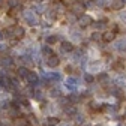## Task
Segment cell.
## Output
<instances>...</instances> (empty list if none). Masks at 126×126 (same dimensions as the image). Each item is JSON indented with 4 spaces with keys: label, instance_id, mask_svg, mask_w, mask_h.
<instances>
[{
    "label": "cell",
    "instance_id": "obj_1",
    "mask_svg": "<svg viewBox=\"0 0 126 126\" xmlns=\"http://www.w3.org/2000/svg\"><path fill=\"white\" fill-rule=\"evenodd\" d=\"M84 11H86V3L84 2H81V0H75V2L72 3V6H71V12L74 14V15H81L84 14Z\"/></svg>",
    "mask_w": 126,
    "mask_h": 126
},
{
    "label": "cell",
    "instance_id": "obj_2",
    "mask_svg": "<svg viewBox=\"0 0 126 126\" xmlns=\"http://www.w3.org/2000/svg\"><path fill=\"white\" fill-rule=\"evenodd\" d=\"M24 20L29 26H36L39 23V18H38V15L33 12V11H26L24 12Z\"/></svg>",
    "mask_w": 126,
    "mask_h": 126
},
{
    "label": "cell",
    "instance_id": "obj_3",
    "mask_svg": "<svg viewBox=\"0 0 126 126\" xmlns=\"http://www.w3.org/2000/svg\"><path fill=\"white\" fill-rule=\"evenodd\" d=\"M94 21H93V18L90 17V15H86V14H83L81 17H78V26L80 27H89L90 24H93Z\"/></svg>",
    "mask_w": 126,
    "mask_h": 126
},
{
    "label": "cell",
    "instance_id": "obj_4",
    "mask_svg": "<svg viewBox=\"0 0 126 126\" xmlns=\"http://www.w3.org/2000/svg\"><path fill=\"white\" fill-rule=\"evenodd\" d=\"M65 87H66L69 92H75L77 87H78V80H77L75 77H69L68 80L65 81Z\"/></svg>",
    "mask_w": 126,
    "mask_h": 126
},
{
    "label": "cell",
    "instance_id": "obj_5",
    "mask_svg": "<svg viewBox=\"0 0 126 126\" xmlns=\"http://www.w3.org/2000/svg\"><path fill=\"white\" fill-rule=\"evenodd\" d=\"M114 50L119 51V53L126 51V39H116V42H114Z\"/></svg>",
    "mask_w": 126,
    "mask_h": 126
},
{
    "label": "cell",
    "instance_id": "obj_6",
    "mask_svg": "<svg viewBox=\"0 0 126 126\" xmlns=\"http://www.w3.org/2000/svg\"><path fill=\"white\" fill-rule=\"evenodd\" d=\"M24 35H26L24 27H21V26H14V38L15 39H21V38H24Z\"/></svg>",
    "mask_w": 126,
    "mask_h": 126
},
{
    "label": "cell",
    "instance_id": "obj_7",
    "mask_svg": "<svg viewBox=\"0 0 126 126\" xmlns=\"http://www.w3.org/2000/svg\"><path fill=\"white\" fill-rule=\"evenodd\" d=\"M102 65H104V62L102 60H92L90 63H89V69L90 71H101L102 69Z\"/></svg>",
    "mask_w": 126,
    "mask_h": 126
},
{
    "label": "cell",
    "instance_id": "obj_8",
    "mask_svg": "<svg viewBox=\"0 0 126 126\" xmlns=\"http://www.w3.org/2000/svg\"><path fill=\"white\" fill-rule=\"evenodd\" d=\"M102 39L105 42H114L116 41V33L113 30H108V32H105V33H102Z\"/></svg>",
    "mask_w": 126,
    "mask_h": 126
},
{
    "label": "cell",
    "instance_id": "obj_9",
    "mask_svg": "<svg viewBox=\"0 0 126 126\" xmlns=\"http://www.w3.org/2000/svg\"><path fill=\"white\" fill-rule=\"evenodd\" d=\"M12 63H14V59L9 57V56H3V57H0V66H3V68H9L12 66Z\"/></svg>",
    "mask_w": 126,
    "mask_h": 126
},
{
    "label": "cell",
    "instance_id": "obj_10",
    "mask_svg": "<svg viewBox=\"0 0 126 126\" xmlns=\"http://www.w3.org/2000/svg\"><path fill=\"white\" fill-rule=\"evenodd\" d=\"M59 63H60V59L56 54L53 57H50V59H47V66H48V68H57Z\"/></svg>",
    "mask_w": 126,
    "mask_h": 126
},
{
    "label": "cell",
    "instance_id": "obj_11",
    "mask_svg": "<svg viewBox=\"0 0 126 126\" xmlns=\"http://www.w3.org/2000/svg\"><path fill=\"white\" fill-rule=\"evenodd\" d=\"M60 50H62L63 53H72V51H74V45H72L71 42H68V41H63L62 45H60Z\"/></svg>",
    "mask_w": 126,
    "mask_h": 126
},
{
    "label": "cell",
    "instance_id": "obj_12",
    "mask_svg": "<svg viewBox=\"0 0 126 126\" xmlns=\"http://www.w3.org/2000/svg\"><path fill=\"white\" fill-rule=\"evenodd\" d=\"M26 80L30 83V86H36V84L39 83V78H38V75H36L35 72H29V75H27Z\"/></svg>",
    "mask_w": 126,
    "mask_h": 126
},
{
    "label": "cell",
    "instance_id": "obj_13",
    "mask_svg": "<svg viewBox=\"0 0 126 126\" xmlns=\"http://www.w3.org/2000/svg\"><path fill=\"white\" fill-rule=\"evenodd\" d=\"M14 126H29V120L23 116L17 117V119H14Z\"/></svg>",
    "mask_w": 126,
    "mask_h": 126
},
{
    "label": "cell",
    "instance_id": "obj_14",
    "mask_svg": "<svg viewBox=\"0 0 126 126\" xmlns=\"http://www.w3.org/2000/svg\"><path fill=\"white\" fill-rule=\"evenodd\" d=\"M111 6H113L114 11H122L125 8V0H113Z\"/></svg>",
    "mask_w": 126,
    "mask_h": 126
},
{
    "label": "cell",
    "instance_id": "obj_15",
    "mask_svg": "<svg viewBox=\"0 0 126 126\" xmlns=\"http://www.w3.org/2000/svg\"><path fill=\"white\" fill-rule=\"evenodd\" d=\"M29 72H30V71H29L26 66H18V69H17V75H18L20 78H27Z\"/></svg>",
    "mask_w": 126,
    "mask_h": 126
},
{
    "label": "cell",
    "instance_id": "obj_16",
    "mask_svg": "<svg viewBox=\"0 0 126 126\" xmlns=\"http://www.w3.org/2000/svg\"><path fill=\"white\" fill-rule=\"evenodd\" d=\"M54 9H56V12L59 14H63V12H66V5L65 3H62V2H57L56 5H54Z\"/></svg>",
    "mask_w": 126,
    "mask_h": 126
},
{
    "label": "cell",
    "instance_id": "obj_17",
    "mask_svg": "<svg viewBox=\"0 0 126 126\" xmlns=\"http://www.w3.org/2000/svg\"><path fill=\"white\" fill-rule=\"evenodd\" d=\"M48 75V78H50V81L53 83V81H60L62 80V74H59V72H51V74H47Z\"/></svg>",
    "mask_w": 126,
    "mask_h": 126
},
{
    "label": "cell",
    "instance_id": "obj_18",
    "mask_svg": "<svg viewBox=\"0 0 126 126\" xmlns=\"http://www.w3.org/2000/svg\"><path fill=\"white\" fill-rule=\"evenodd\" d=\"M42 54H44L47 59H50V57H53V56H54V51L50 48L48 45H47V47H44V48H42Z\"/></svg>",
    "mask_w": 126,
    "mask_h": 126
},
{
    "label": "cell",
    "instance_id": "obj_19",
    "mask_svg": "<svg viewBox=\"0 0 126 126\" xmlns=\"http://www.w3.org/2000/svg\"><path fill=\"white\" fill-rule=\"evenodd\" d=\"M45 14H47V17H48L50 20H56V18H57V12H56V9H54V8L47 9V11H45Z\"/></svg>",
    "mask_w": 126,
    "mask_h": 126
},
{
    "label": "cell",
    "instance_id": "obj_20",
    "mask_svg": "<svg viewBox=\"0 0 126 126\" xmlns=\"http://www.w3.org/2000/svg\"><path fill=\"white\" fill-rule=\"evenodd\" d=\"M71 38H72L74 41H80V39H81V32L77 30V29H72V30H71Z\"/></svg>",
    "mask_w": 126,
    "mask_h": 126
},
{
    "label": "cell",
    "instance_id": "obj_21",
    "mask_svg": "<svg viewBox=\"0 0 126 126\" xmlns=\"http://www.w3.org/2000/svg\"><path fill=\"white\" fill-rule=\"evenodd\" d=\"M8 114H9V117H12V119H17V117H20V110H18V108H14V107H11Z\"/></svg>",
    "mask_w": 126,
    "mask_h": 126
},
{
    "label": "cell",
    "instance_id": "obj_22",
    "mask_svg": "<svg viewBox=\"0 0 126 126\" xmlns=\"http://www.w3.org/2000/svg\"><path fill=\"white\" fill-rule=\"evenodd\" d=\"M45 125L47 126H56V125H59V119H56V117H48L45 120Z\"/></svg>",
    "mask_w": 126,
    "mask_h": 126
},
{
    "label": "cell",
    "instance_id": "obj_23",
    "mask_svg": "<svg viewBox=\"0 0 126 126\" xmlns=\"http://www.w3.org/2000/svg\"><path fill=\"white\" fill-rule=\"evenodd\" d=\"M80 99H81V96H80L78 93H75V92H72V94L68 98V101H69V102H78Z\"/></svg>",
    "mask_w": 126,
    "mask_h": 126
},
{
    "label": "cell",
    "instance_id": "obj_24",
    "mask_svg": "<svg viewBox=\"0 0 126 126\" xmlns=\"http://www.w3.org/2000/svg\"><path fill=\"white\" fill-rule=\"evenodd\" d=\"M65 113L68 116H75L77 114V108L75 107H65Z\"/></svg>",
    "mask_w": 126,
    "mask_h": 126
},
{
    "label": "cell",
    "instance_id": "obj_25",
    "mask_svg": "<svg viewBox=\"0 0 126 126\" xmlns=\"http://www.w3.org/2000/svg\"><path fill=\"white\" fill-rule=\"evenodd\" d=\"M125 81H126V78H125L123 75H120V77L114 78V84H117V86H123V84H125Z\"/></svg>",
    "mask_w": 126,
    "mask_h": 126
},
{
    "label": "cell",
    "instance_id": "obj_26",
    "mask_svg": "<svg viewBox=\"0 0 126 126\" xmlns=\"http://www.w3.org/2000/svg\"><path fill=\"white\" fill-rule=\"evenodd\" d=\"M113 69L117 71V72H122V71H123V63H122V62H116L114 65H113Z\"/></svg>",
    "mask_w": 126,
    "mask_h": 126
},
{
    "label": "cell",
    "instance_id": "obj_27",
    "mask_svg": "<svg viewBox=\"0 0 126 126\" xmlns=\"http://www.w3.org/2000/svg\"><path fill=\"white\" fill-rule=\"evenodd\" d=\"M59 41V36H47V44L48 45H53Z\"/></svg>",
    "mask_w": 126,
    "mask_h": 126
},
{
    "label": "cell",
    "instance_id": "obj_28",
    "mask_svg": "<svg viewBox=\"0 0 126 126\" xmlns=\"http://www.w3.org/2000/svg\"><path fill=\"white\" fill-rule=\"evenodd\" d=\"M75 123H78V125H83L84 123V116L83 114H75Z\"/></svg>",
    "mask_w": 126,
    "mask_h": 126
},
{
    "label": "cell",
    "instance_id": "obj_29",
    "mask_svg": "<svg viewBox=\"0 0 126 126\" xmlns=\"http://www.w3.org/2000/svg\"><path fill=\"white\" fill-rule=\"evenodd\" d=\"M98 80H99V81H102V83H104V81H105V83H108V81H110V77H108L107 74H99Z\"/></svg>",
    "mask_w": 126,
    "mask_h": 126
},
{
    "label": "cell",
    "instance_id": "obj_30",
    "mask_svg": "<svg viewBox=\"0 0 126 126\" xmlns=\"http://www.w3.org/2000/svg\"><path fill=\"white\" fill-rule=\"evenodd\" d=\"M50 96H53V98H60V90L51 89V90H50Z\"/></svg>",
    "mask_w": 126,
    "mask_h": 126
},
{
    "label": "cell",
    "instance_id": "obj_31",
    "mask_svg": "<svg viewBox=\"0 0 126 126\" xmlns=\"http://www.w3.org/2000/svg\"><path fill=\"white\" fill-rule=\"evenodd\" d=\"M101 39H102V33H99V32H94L92 35V41H101Z\"/></svg>",
    "mask_w": 126,
    "mask_h": 126
},
{
    "label": "cell",
    "instance_id": "obj_32",
    "mask_svg": "<svg viewBox=\"0 0 126 126\" xmlns=\"http://www.w3.org/2000/svg\"><path fill=\"white\" fill-rule=\"evenodd\" d=\"M108 3H110V0H96V5H98V6H101V8L108 6Z\"/></svg>",
    "mask_w": 126,
    "mask_h": 126
},
{
    "label": "cell",
    "instance_id": "obj_33",
    "mask_svg": "<svg viewBox=\"0 0 126 126\" xmlns=\"http://www.w3.org/2000/svg\"><path fill=\"white\" fill-rule=\"evenodd\" d=\"M8 6H9L11 9L17 8V6H18V0H8Z\"/></svg>",
    "mask_w": 126,
    "mask_h": 126
},
{
    "label": "cell",
    "instance_id": "obj_34",
    "mask_svg": "<svg viewBox=\"0 0 126 126\" xmlns=\"http://www.w3.org/2000/svg\"><path fill=\"white\" fill-rule=\"evenodd\" d=\"M84 80H86V83H93L94 81V77L92 74H86L84 75Z\"/></svg>",
    "mask_w": 126,
    "mask_h": 126
},
{
    "label": "cell",
    "instance_id": "obj_35",
    "mask_svg": "<svg viewBox=\"0 0 126 126\" xmlns=\"http://www.w3.org/2000/svg\"><path fill=\"white\" fill-rule=\"evenodd\" d=\"M29 122H30V123H33L35 126H39V123H38V120H36L35 116H30V117H29Z\"/></svg>",
    "mask_w": 126,
    "mask_h": 126
},
{
    "label": "cell",
    "instance_id": "obj_36",
    "mask_svg": "<svg viewBox=\"0 0 126 126\" xmlns=\"http://www.w3.org/2000/svg\"><path fill=\"white\" fill-rule=\"evenodd\" d=\"M120 21L126 24V11H123V12L120 14Z\"/></svg>",
    "mask_w": 126,
    "mask_h": 126
},
{
    "label": "cell",
    "instance_id": "obj_37",
    "mask_svg": "<svg viewBox=\"0 0 126 126\" xmlns=\"http://www.w3.org/2000/svg\"><path fill=\"white\" fill-rule=\"evenodd\" d=\"M5 51H8V45L0 44V53H5Z\"/></svg>",
    "mask_w": 126,
    "mask_h": 126
},
{
    "label": "cell",
    "instance_id": "obj_38",
    "mask_svg": "<svg viewBox=\"0 0 126 126\" xmlns=\"http://www.w3.org/2000/svg\"><path fill=\"white\" fill-rule=\"evenodd\" d=\"M17 44H18V39H15V38L11 39V45H17Z\"/></svg>",
    "mask_w": 126,
    "mask_h": 126
},
{
    "label": "cell",
    "instance_id": "obj_39",
    "mask_svg": "<svg viewBox=\"0 0 126 126\" xmlns=\"http://www.w3.org/2000/svg\"><path fill=\"white\" fill-rule=\"evenodd\" d=\"M59 126H71L69 123H59Z\"/></svg>",
    "mask_w": 126,
    "mask_h": 126
},
{
    "label": "cell",
    "instance_id": "obj_40",
    "mask_svg": "<svg viewBox=\"0 0 126 126\" xmlns=\"http://www.w3.org/2000/svg\"><path fill=\"white\" fill-rule=\"evenodd\" d=\"M3 38V32H0V39H2Z\"/></svg>",
    "mask_w": 126,
    "mask_h": 126
},
{
    "label": "cell",
    "instance_id": "obj_41",
    "mask_svg": "<svg viewBox=\"0 0 126 126\" xmlns=\"http://www.w3.org/2000/svg\"><path fill=\"white\" fill-rule=\"evenodd\" d=\"M0 126H6V125H3V123H2V125H0Z\"/></svg>",
    "mask_w": 126,
    "mask_h": 126
},
{
    "label": "cell",
    "instance_id": "obj_42",
    "mask_svg": "<svg viewBox=\"0 0 126 126\" xmlns=\"http://www.w3.org/2000/svg\"><path fill=\"white\" fill-rule=\"evenodd\" d=\"M84 126H92V125H84Z\"/></svg>",
    "mask_w": 126,
    "mask_h": 126
},
{
    "label": "cell",
    "instance_id": "obj_43",
    "mask_svg": "<svg viewBox=\"0 0 126 126\" xmlns=\"http://www.w3.org/2000/svg\"><path fill=\"white\" fill-rule=\"evenodd\" d=\"M98 126H104V125H98Z\"/></svg>",
    "mask_w": 126,
    "mask_h": 126
},
{
    "label": "cell",
    "instance_id": "obj_44",
    "mask_svg": "<svg viewBox=\"0 0 126 126\" xmlns=\"http://www.w3.org/2000/svg\"><path fill=\"white\" fill-rule=\"evenodd\" d=\"M0 3H2V0H0Z\"/></svg>",
    "mask_w": 126,
    "mask_h": 126
}]
</instances>
